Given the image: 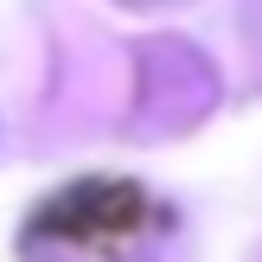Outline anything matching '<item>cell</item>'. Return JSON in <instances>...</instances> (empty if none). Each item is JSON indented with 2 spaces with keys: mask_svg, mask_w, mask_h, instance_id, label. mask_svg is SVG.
<instances>
[{
  "mask_svg": "<svg viewBox=\"0 0 262 262\" xmlns=\"http://www.w3.org/2000/svg\"><path fill=\"white\" fill-rule=\"evenodd\" d=\"M173 211L147 199L141 186L90 179L71 186L32 217L19 256L26 262H166L173 243Z\"/></svg>",
  "mask_w": 262,
  "mask_h": 262,
  "instance_id": "6da1fadb",
  "label": "cell"
}]
</instances>
